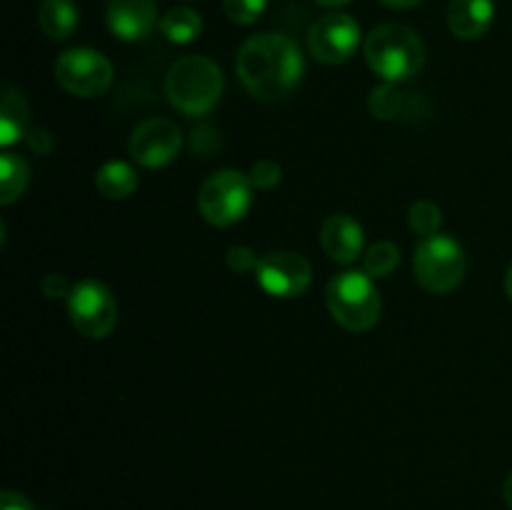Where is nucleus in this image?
Listing matches in <instances>:
<instances>
[{"label": "nucleus", "mask_w": 512, "mask_h": 510, "mask_svg": "<svg viewBox=\"0 0 512 510\" xmlns=\"http://www.w3.org/2000/svg\"><path fill=\"white\" fill-rule=\"evenodd\" d=\"M240 83L258 100H278L293 93L305 73L298 43L283 33H260L245 40L235 60Z\"/></svg>", "instance_id": "1"}, {"label": "nucleus", "mask_w": 512, "mask_h": 510, "mask_svg": "<svg viewBox=\"0 0 512 510\" xmlns=\"http://www.w3.org/2000/svg\"><path fill=\"white\" fill-rule=\"evenodd\" d=\"M365 60L385 83L410 80L425 63V45L415 30L400 23L378 25L365 38Z\"/></svg>", "instance_id": "2"}, {"label": "nucleus", "mask_w": 512, "mask_h": 510, "mask_svg": "<svg viewBox=\"0 0 512 510\" xmlns=\"http://www.w3.org/2000/svg\"><path fill=\"white\" fill-rule=\"evenodd\" d=\"M165 93L175 110L200 118L218 105L223 95V70L205 55H188L170 68Z\"/></svg>", "instance_id": "3"}, {"label": "nucleus", "mask_w": 512, "mask_h": 510, "mask_svg": "<svg viewBox=\"0 0 512 510\" xmlns=\"http://www.w3.org/2000/svg\"><path fill=\"white\" fill-rule=\"evenodd\" d=\"M365 270H345L335 275L325 288V303L340 328L350 333H365L380 320L383 300Z\"/></svg>", "instance_id": "4"}, {"label": "nucleus", "mask_w": 512, "mask_h": 510, "mask_svg": "<svg viewBox=\"0 0 512 510\" xmlns=\"http://www.w3.org/2000/svg\"><path fill=\"white\" fill-rule=\"evenodd\" d=\"M413 273L420 288L428 293L445 295L458 288L465 278V250L450 235H433L423 238L415 248Z\"/></svg>", "instance_id": "5"}, {"label": "nucleus", "mask_w": 512, "mask_h": 510, "mask_svg": "<svg viewBox=\"0 0 512 510\" xmlns=\"http://www.w3.org/2000/svg\"><path fill=\"white\" fill-rule=\"evenodd\" d=\"M253 203V183L238 170H218L198 193V210L210 225H233L245 218Z\"/></svg>", "instance_id": "6"}, {"label": "nucleus", "mask_w": 512, "mask_h": 510, "mask_svg": "<svg viewBox=\"0 0 512 510\" xmlns=\"http://www.w3.org/2000/svg\"><path fill=\"white\" fill-rule=\"evenodd\" d=\"M68 313L75 330L85 338H108L118 323V303L98 280H80L68 295Z\"/></svg>", "instance_id": "7"}, {"label": "nucleus", "mask_w": 512, "mask_h": 510, "mask_svg": "<svg viewBox=\"0 0 512 510\" xmlns=\"http://www.w3.org/2000/svg\"><path fill=\"white\" fill-rule=\"evenodd\" d=\"M55 80L65 93L78 95V98H95V95H103L113 83V65L93 48L65 50L55 63Z\"/></svg>", "instance_id": "8"}, {"label": "nucleus", "mask_w": 512, "mask_h": 510, "mask_svg": "<svg viewBox=\"0 0 512 510\" xmlns=\"http://www.w3.org/2000/svg\"><path fill=\"white\" fill-rule=\"evenodd\" d=\"M255 278L260 288L273 298H300L310 288L313 268L305 255L293 250H273L258 260Z\"/></svg>", "instance_id": "9"}, {"label": "nucleus", "mask_w": 512, "mask_h": 510, "mask_svg": "<svg viewBox=\"0 0 512 510\" xmlns=\"http://www.w3.org/2000/svg\"><path fill=\"white\" fill-rule=\"evenodd\" d=\"M360 45V25L348 13H328L308 30V50L325 65H340L355 55Z\"/></svg>", "instance_id": "10"}, {"label": "nucleus", "mask_w": 512, "mask_h": 510, "mask_svg": "<svg viewBox=\"0 0 512 510\" xmlns=\"http://www.w3.org/2000/svg\"><path fill=\"white\" fill-rule=\"evenodd\" d=\"M183 145L180 128L168 118H150L130 135V155L143 168H163L178 155Z\"/></svg>", "instance_id": "11"}, {"label": "nucleus", "mask_w": 512, "mask_h": 510, "mask_svg": "<svg viewBox=\"0 0 512 510\" xmlns=\"http://www.w3.org/2000/svg\"><path fill=\"white\" fill-rule=\"evenodd\" d=\"M105 20L115 38L135 43L153 33L158 25V8L155 0H108Z\"/></svg>", "instance_id": "12"}, {"label": "nucleus", "mask_w": 512, "mask_h": 510, "mask_svg": "<svg viewBox=\"0 0 512 510\" xmlns=\"http://www.w3.org/2000/svg\"><path fill=\"white\" fill-rule=\"evenodd\" d=\"M320 248L325 250L330 260L340 265H350L363 255L365 233L363 225L350 215L338 213L330 215L320 228Z\"/></svg>", "instance_id": "13"}, {"label": "nucleus", "mask_w": 512, "mask_h": 510, "mask_svg": "<svg viewBox=\"0 0 512 510\" xmlns=\"http://www.w3.org/2000/svg\"><path fill=\"white\" fill-rule=\"evenodd\" d=\"M493 18V0H450L448 5V25L460 40H475L485 35L493 25Z\"/></svg>", "instance_id": "14"}, {"label": "nucleus", "mask_w": 512, "mask_h": 510, "mask_svg": "<svg viewBox=\"0 0 512 510\" xmlns=\"http://www.w3.org/2000/svg\"><path fill=\"white\" fill-rule=\"evenodd\" d=\"M28 103H25L23 93L5 85L3 88V103H0V145L18 143L20 138L28 135Z\"/></svg>", "instance_id": "15"}, {"label": "nucleus", "mask_w": 512, "mask_h": 510, "mask_svg": "<svg viewBox=\"0 0 512 510\" xmlns=\"http://www.w3.org/2000/svg\"><path fill=\"white\" fill-rule=\"evenodd\" d=\"M38 25L48 38H70L78 25V8L73 0H43L38 8Z\"/></svg>", "instance_id": "16"}, {"label": "nucleus", "mask_w": 512, "mask_h": 510, "mask_svg": "<svg viewBox=\"0 0 512 510\" xmlns=\"http://www.w3.org/2000/svg\"><path fill=\"white\" fill-rule=\"evenodd\" d=\"M95 188L100 190V195L110 200H123L128 195H133V190L138 188V175L130 168L128 163H105L103 168L95 173Z\"/></svg>", "instance_id": "17"}, {"label": "nucleus", "mask_w": 512, "mask_h": 510, "mask_svg": "<svg viewBox=\"0 0 512 510\" xmlns=\"http://www.w3.org/2000/svg\"><path fill=\"white\" fill-rule=\"evenodd\" d=\"M160 33L175 45L193 43L203 33V18L193 8H170L160 18Z\"/></svg>", "instance_id": "18"}, {"label": "nucleus", "mask_w": 512, "mask_h": 510, "mask_svg": "<svg viewBox=\"0 0 512 510\" xmlns=\"http://www.w3.org/2000/svg\"><path fill=\"white\" fill-rule=\"evenodd\" d=\"M28 180H30L28 163H25L20 155L8 153V150H5V153L0 155V203L3 205L15 203V200L23 195Z\"/></svg>", "instance_id": "19"}, {"label": "nucleus", "mask_w": 512, "mask_h": 510, "mask_svg": "<svg viewBox=\"0 0 512 510\" xmlns=\"http://www.w3.org/2000/svg\"><path fill=\"white\" fill-rule=\"evenodd\" d=\"M400 263L398 245L390 240H378L363 253V270L370 278H388L395 273Z\"/></svg>", "instance_id": "20"}, {"label": "nucleus", "mask_w": 512, "mask_h": 510, "mask_svg": "<svg viewBox=\"0 0 512 510\" xmlns=\"http://www.w3.org/2000/svg\"><path fill=\"white\" fill-rule=\"evenodd\" d=\"M408 223L415 235H420V238H433V235H438L440 225H443V210L435 203H430V200H418L408 210Z\"/></svg>", "instance_id": "21"}, {"label": "nucleus", "mask_w": 512, "mask_h": 510, "mask_svg": "<svg viewBox=\"0 0 512 510\" xmlns=\"http://www.w3.org/2000/svg\"><path fill=\"white\" fill-rule=\"evenodd\" d=\"M368 108L375 118L380 120H390L395 115H400L403 110V93L395 88V83H383L370 93Z\"/></svg>", "instance_id": "22"}, {"label": "nucleus", "mask_w": 512, "mask_h": 510, "mask_svg": "<svg viewBox=\"0 0 512 510\" xmlns=\"http://www.w3.org/2000/svg\"><path fill=\"white\" fill-rule=\"evenodd\" d=\"M268 0H223V10L233 23L250 25L265 13Z\"/></svg>", "instance_id": "23"}, {"label": "nucleus", "mask_w": 512, "mask_h": 510, "mask_svg": "<svg viewBox=\"0 0 512 510\" xmlns=\"http://www.w3.org/2000/svg\"><path fill=\"white\" fill-rule=\"evenodd\" d=\"M248 178H250V183H253V188L270 190L280 183V178H283V168H280L275 160H260V163L253 165V170L248 173Z\"/></svg>", "instance_id": "24"}, {"label": "nucleus", "mask_w": 512, "mask_h": 510, "mask_svg": "<svg viewBox=\"0 0 512 510\" xmlns=\"http://www.w3.org/2000/svg\"><path fill=\"white\" fill-rule=\"evenodd\" d=\"M258 260L260 258L248 248V245H233V248H228V253H225V263H228V268L235 270V273H248V270L258 268Z\"/></svg>", "instance_id": "25"}, {"label": "nucleus", "mask_w": 512, "mask_h": 510, "mask_svg": "<svg viewBox=\"0 0 512 510\" xmlns=\"http://www.w3.org/2000/svg\"><path fill=\"white\" fill-rule=\"evenodd\" d=\"M218 148H220L218 133H215L213 128H208V125H200V128L193 133V150H195V153L210 155V153H215Z\"/></svg>", "instance_id": "26"}, {"label": "nucleus", "mask_w": 512, "mask_h": 510, "mask_svg": "<svg viewBox=\"0 0 512 510\" xmlns=\"http://www.w3.org/2000/svg\"><path fill=\"white\" fill-rule=\"evenodd\" d=\"M40 288H43V293L48 295V298H68L70 290H73V288H68L65 278H63V275H58V273L45 275V280H43V285H40Z\"/></svg>", "instance_id": "27"}, {"label": "nucleus", "mask_w": 512, "mask_h": 510, "mask_svg": "<svg viewBox=\"0 0 512 510\" xmlns=\"http://www.w3.org/2000/svg\"><path fill=\"white\" fill-rule=\"evenodd\" d=\"M25 140H28L30 150H35L38 155H48L53 150V135L48 130H28Z\"/></svg>", "instance_id": "28"}, {"label": "nucleus", "mask_w": 512, "mask_h": 510, "mask_svg": "<svg viewBox=\"0 0 512 510\" xmlns=\"http://www.w3.org/2000/svg\"><path fill=\"white\" fill-rule=\"evenodd\" d=\"M0 510H33V505H30L25 495L15 493V490H5L0 495Z\"/></svg>", "instance_id": "29"}, {"label": "nucleus", "mask_w": 512, "mask_h": 510, "mask_svg": "<svg viewBox=\"0 0 512 510\" xmlns=\"http://www.w3.org/2000/svg\"><path fill=\"white\" fill-rule=\"evenodd\" d=\"M383 5H388V8H398V10H405V8H415L418 3H423V0H380Z\"/></svg>", "instance_id": "30"}, {"label": "nucleus", "mask_w": 512, "mask_h": 510, "mask_svg": "<svg viewBox=\"0 0 512 510\" xmlns=\"http://www.w3.org/2000/svg\"><path fill=\"white\" fill-rule=\"evenodd\" d=\"M315 3H318V5H323V8H330V10H335V8H343V5L353 3V0H315Z\"/></svg>", "instance_id": "31"}, {"label": "nucleus", "mask_w": 512, "mask_h": 510, "mask_svg": "<svg viewBox=\"0 0 512 510\" xmlns=\"http://www.w3.org/2000/svg\"><path fill=\"white\" fill-rule=\"evenodd\" d=\"M503 498H505V503H508V508L512 510V473L508 475V480H505V485H503Z\"/></svg>", "instance_id": "32"}, {"label": "nucleus", "mask_w": 512, "mask_h": 510, "mask_svg": "<svg viewBox=\"0 0 512 510\" xmlns=\"http://www.w3.org/2000/svg\"><path fill=\"white\" fill-rule=\"evenodd\" d=\"M505 293H508V298L512 300V263H510L508 273H505Z\"/></svg>", "instance_id": "33"}]
</instances>
